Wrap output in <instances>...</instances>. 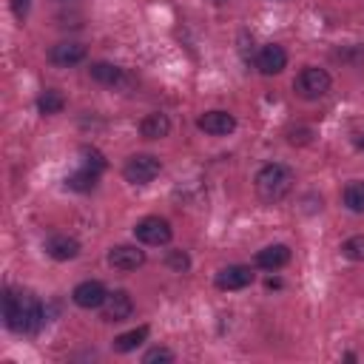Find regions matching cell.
Segmentation results:
<instances>
[{
	"instance_id": "1",
	"label": "cell",
	"mask_w": 364,
	"mask_h": 364,
	"mask_svg": "<svg viewBox=\"0 0 364 364\" xmlns=\"http://www.w3.org/2000/svg\"><path fill=\"white\" fill-rule=\"evenodd\" d=\"M3 321L11 333H26V336H34L43 321H46V313H43V304L34 293L28 290H6L3 293Z\"/></svg>"
},
{
	"instance_id": "2",
	"label": "cell",
	"mask_w": 364,
	"mask_h": 364,
	"mask_svg": "<svg viewBox=\"0 0 364 364\" xmlns=\"http://www.w3.org/2000/svg\"><path fill=\"white\" fill-rule=\"evenodd\" d=\"M293 182H296V173L284 165V162H267L259 168L253 185H256V193L262 202H282L290 191H293Z\"/></svg>"
},
{
	"instance_id": "3",
	"label": "cell",
	"mask_w": 364,
	"mask_h": 364,
	"mask_svg": "<svg viewBox=\"0 0 364 364\" xmlns=\"http://www.w3.org/2000/svg\"><path fill=\"white\" fill-rule=\"evenodd\" d=\"M330 74L324 68H316V65H307L299 71V77L293 80V91L301 97V100H318L330 91Z\"/></svg>"
},
{
	"instance_id": "4",
	"label": "cell",
	"mask_w": 364,
	"mask_h": 364,
	"mask_svg": "<svg viewBox=\"0 0 364 364\" xmlns=\"http://www.w3.org/2000/svg\"><path fill=\"white\" fill-rule=\"evenodd\" d=\"M159 171H162V162H159L154 154H134V156H128L125 165H122V176H125L128 182H134V185H148V182H154V179L159 176Z\"/></svg>"
},
{
	"instance_id": "5",
	"label": "cell",
	"mask_w": 364,
	"mask_h": 364,
	"mask_svg": "<svg viewBox=\"0 0 364 364\" xmlns=\"http://www.w3.org/2000/svg\"><path fill=\"white\" fill-rule=\"evenodd\" d=\"M134 236L142 242V245H151V247H159V245H168L173 230L168 225V219L162 216H145L134 225Z\"/></svg>"
},
{
	"instance_id": "6",
	"label": "cell",
	"mask_w": 364,
	"mask_h": 364,
	"mask_svg": "<svg viewBox=\"0 0 364 364\" xmlns=\"http://www.w3.org/2000/svg\"><path fill=\"white\" fill-rule=\"evenodd\" d=\"M71 299H74V304L82 307V310H97V307L105 304L108 290H105L102 282H97V279H85V282H80V284L71 290Z\"/></svg>"
},
{
	"instance_id": "7",
	"label": "cell",
	"mask_w": 364,
	"mask_h": 364,
	"mask_svg": "<svg viewBox=\"0 0 364 364\" xmlns=\"http://www.w3.org/2000/svg\"><path fill=\"white\" fill-rule=\"evenodd\" d=\"M108 264L114 270H122V273H131L136 267L145 264V250H139L136 245H117L108 250Z\"/></svg>"
},
{
	"instance_id": "8",
	"label": "cell",
	"mask_w": 364,
	"mask_h": 364,
	"mask_svg": "<svg viewBox=\"0 0 364 364\" xmlns=\"http://www.w3.org/2000/svg\"><path fill=\"white\" fill-rule=\"evenodd\" d=\"M196 128L210 134V136H228V134L236 131V117L228 114V111H205L196 119Z\"/></svg>"
},
{
	"instance_id": "9",
	"label": "cell",
	"mask_w": 364,
	"mask_h": 364,
	"mask_svg": "<svg viewBox=\"0 0 364 364\" xmlns=\"http://www.w3.org/2000/svg\"><path fill=\"white\" fill-rule=\"evenodd\" d=\"M284 65H287V51H284L279 43H267V46L259 48V54H256V68H259L264 77H273V74L284 71Z\"/></svg>"
},
{
	"instance_id": "10",
	"label": "cell",
	"mask_w": 364,
	"mask_h": 364,
	"mask_svg": "<svg viewBox=\"0 0 364 364\" xmlns=\"http://www.w3.org/2000/svg\"><path fill=\"white\" fill-rule=\"evenodd\" d=\"M131 313H134V299H131L125 290L108 293V299H105V304H102V321L117 324V321L131 318Z\"/></svg>"
},
{
	"instance_id": "11",
	"label": "cell",
	"mask_w": 364,
	"mask_h": 364,
	"mask_svg": "<svg viewBox=\"0 0 364 364\" xmlns=\"http://www.w3.org/2000/svg\"><path fill=\"white\" fill-rule=\"evenodd\" d=\"M85 57H88V48H85L82 43H74V40H63V43L51 46V51H48V60H51L54 65H60V68L77 65V63H82Z\"/></svg>"
},
{
	"instance_id": "12",
	"label": "cell",
	"mask_w": 364,
	"mask_h": 364,
	"mask_svg": "<svg viewBox=\"0 0 364 364\" xmlns=\"http://www.w3.org/2000/svg\"><path fill=\"white\" fill-rule=\"evenodd\" d=\"M253 282V270L247 267V264H228V267H222L219 273H216V279H213V284L219 287V290H242V287H247Z\"/></svg>"
},
{
	"instance_id": "13",
	"label": "cell",
	"mask_w": 364,
	"mask_h": 364,
	"mask_svg": "<svg viewBox=\"0 0 364 364\" xmlns=\"http://www.w3.org/2000/svg\"><path fill=\"white\" fill-rule=\"evenodd\" d=\"M46 253L57 262H68V259H77L80 256V242L74 236H65V233H54L46 239Z\"/></svg>"
},
{
	"instance_id": "14",
	"label": "cell",
	"mask_w": 364,
	"mask_h": 364,
	"mask_svg": "<svg viewBox=\"0 0 364 364\" xmlns=\"http://www.w3.org/2000/svg\"><path fill=\"white\" fill-rule=\"evenodd\" d=\"M287 262H290L287 245H267L256 253V267H262V270H282Z\"/></svg>"
},
{
	"instance_id": "15",
	"label": "cell",
	"mask_w": 364,
	"mask_h": 364,
	"mask_svg": "<svg viewBox=\"0 0 364 364\" xmlns=\"http://www.w3.org/2000/svg\"><path fill=\"white\" fill-rule=\"evenodd\" d=\"M168 131H171V119H168V114H162V111H151V114H145L142 122H139V134H142L145 139H162V136H168Z\"/></svg>"
},
{
	"instance_id": "16",
	"label": "cell",
	"mask_w": 364,
	"mask_h": 364,
	"mask_svg": "<svg viewBox=\"0 0 364 364\" xmlns=\"http://www.w3.org/2000/svg\"><path fill=\"white\" fill-rule=\"evenodd\" d=\"M88 74H91V80L100 82V85H117V82L122 80V68L114 65V63H102V60H100V63H91Z\"/></svg>"
},
{
	"instance_id": "17",
	"label": "cell",
	"mask_w": 364,
	"mask_h": 364,
	"mask_svg": "<svg viewBox=\"0 0 364 364\" xmlns=\"http://www.w3.org/2000/svg\"><path fill=\"white\" fill-rule=\"evenodd\" d=\"M97 179H100V173L82 165L80 171H74V173H68V176H65V188L80 191V193H88V191H94V188H97Z\"/></svg>"
},
{
	"instance_id": "18",
	"label": "cell",
	"mask_w": 364,
	"mask_h": 364,
	"mask_svg": "<svg viewBox=\"0 0 364 364\" xmlns=\"http://www.w3.org/2000/svg\"><path fill=\"white\" fill-rule=\"evenodd\" d=\"M145 338H148V327H145V324H139V327H134V330H128V333L117 336V338L111 341V347H114V353H131V350H136Z\"/></svg>"
},
{
	"instance_id": "19",
	"label": "cell",
	"mask_w": 364,
	"mask_h": 364,
	"mask_svg": "<svg viewBox=\"0 0 364 364\" xmlns=\"http://www.w3.org/2000/svg\"><path fill=\"white\" fill-rule=\"evenodd\" d=\"M65 108V97L60 94V91H54V88H46L40 97H37V111L43 114V117H54V114H60Z\"/></svg>"
},
{
	"instance_id": "20",
	"label": "cell",
	"mask_w": 364,
	"mask_h": 364,
	"mask_svg": "<svg viewBox=\"0 0 364 364\" xmlns=\"http://www.w3.org/2000/svg\"><path fill=\"white\" fill-rule=\"evenodd\" d=\"M341 202L353 213H364V182H350L341 193Z\"/></svg>"
},
{
	"instance_id": "21",
	"label": "cell",
	"mask_w": 364,
	"mask_h": 364,
	"mask_svg": "<svg viewBox=\"0 0 364 364\" xmlns=\"http://www.w3.org/2000/svg\"><path fill=\"white\" fill-rule=\"evenodd\" d=\"M80 156H82V165L91 168V171H97V173H102V171L108 168V159H105L102 151H97L94 145H82V148H80Z\"/></svg>"
},
{
	"instance_id": "22",
	"label": "cell",
	"mask_w": 364,
	"mask_h": 364,
	"mask_svg": "<svg viewBox=\"0 0 364 364\" xmlns=\"http://www.w3.org/2000/svg\"><path fill=\"white\" fill-rule=\"evenodd\" d=\"M341 253H344L350 262H364V233L350 236V239L341 245Z\"/></svg>"
},
{
	"instance_id": "23",
	"label": "cell",
	"mask_w": 364,
	"mask_h": 364,
	"mask_svg": "<svg viewBox=\"0 0 364 364\" xmlns=\"http://www.w3.org/2000/svg\"><path fill=\"white\" fill-rule=\"evenodd\" d=\"M336 60L341 63H350V65H364V46H347V48H338L333 51Z\"/></svg>"
},
{
	"instance_id": "24",
	"label": "cell",
	"mask_w": 364,
	"mask_h": 364,
	"mask_svg": "<svg viewBox=\"0 0 364 364\" xmlns=\"http://www.w3.org/2000/svg\"><path fill=\"white\" fill-rule=\"evenodd\" d=\"M165 264H168L173 273H185V270L191 267V256H188L185 250H168V256H165Z\"/></svg>"
},
{
	"instance_id": "25",
	"label": "cell",
	"mask_w": 364,
	"mask_h": 364,
	"mask_svg": "<svg viewBox=\"0 0 364 364\" xmlns=\"http://www.w3.org/2000/svg\"><path fill=\"white\" fill-rule=\"evenodd\" d=\"M171 361H173V353L168 347H151L142 355V364H171Z\"/></svg>"
},
{
	"instance_id": "26",
	"label": "cell",
	"mask_w": 364,
	"mask_h": 364,
	"mask_svg": "<svg viewBox=\"0 0 364 364\" xmlns=\"http://www.w3.org/2000/svg\"><path fill=\"white\" fill-rule=\"evenodd\" d=\"M287 142L290 145H310L313 142V131L310 128H287Z\"/></svg>"
},
{
	"instance_id": "27",
	"label": "cell",
	"mask_w": 364,
	"mask_h": 364,
	"mask_svg": "<svg viewBox=\"0 0 364 364\" xmlns=\"http://www.w3.org/2000/svg\"><path fill=\"white\" fill-rule=\"evenodd\" d=\"M28 9H31V0H11V11H14L17 20H26Z\"/></svg>"
},
{
	"instance_id": "28",
	"label": "cell",
	"mask_w": 364,
	"mask_h": 364,
	"mask_svg": "<svg viewBox=\"0 0 364 364\" xmlns=\"http://www.w3.org/2000/svg\"><path fill=\"white\" fill-rule=\"evenodd\" d=\"M353 145H355L358 151H364V128H358V131H353Z\"/></svg>"
}]
</instances>
